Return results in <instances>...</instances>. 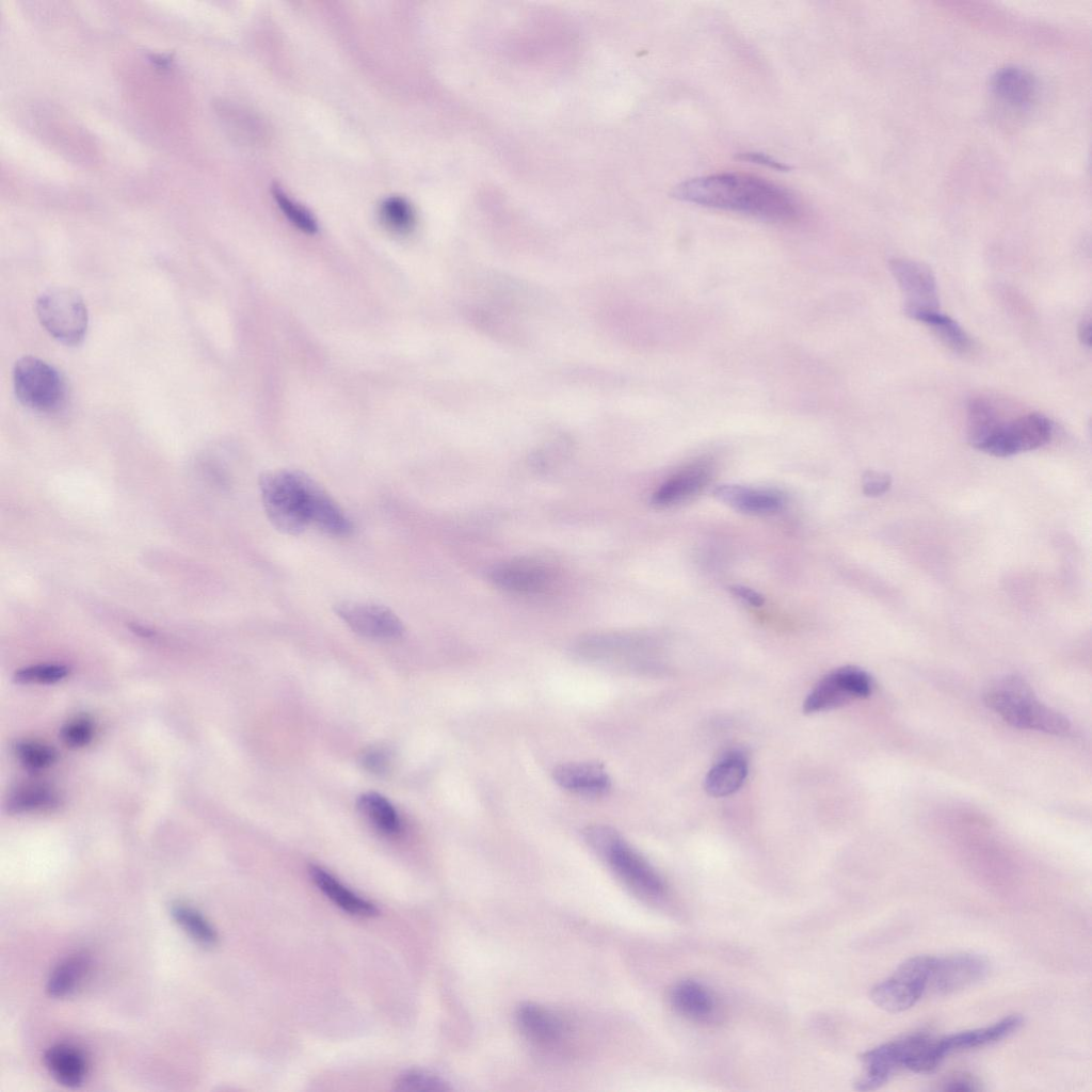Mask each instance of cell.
Instances as JSON below:
<instances>
[{
	"instance_id": "obj_1",
	"label": "cell",
	"mask_w": 1092,
	"mask_h": 1092,
	"mask_svg": "<svg viewBox=\"0 0 1092 1092\" xmlns=\"http://www.w3.org/2000/svg\"><path fill=\"white\" fill-rule=\"evenodd\" d=\"M672 195L682 202L774 222L796 220L801 211L796 196L785 188L742 173L693 178L675 187Z\"/></svg>"
},
{
	"instance_id": "obj_2",
	"label": "cell",
	"mask_w": 1092,
	"mask_h": 1092,
	"mask_svg": "<svg viewBox=\"0 0 1092 1092\" xmlns=\"http://www.w3.org/2000/svg\"><path fill=\"white\" fill-rule=\"evenodd\" d=\"M985 703L1013 727L1064 736L1071 730L1070 720L1035 696L1030 685L1016 675L995 681L986 691Z\"/></svg>"
},
{
	"instance_id": "obj_3",
	"label": "cell",
	"mask_w": 1092,
	"mask_h": 1092,
	"mask_svg": "<svg viewBox=\"0 0 1092 1092\" xmlns=\"http://www.w3.org/2000/svg\"><path fill=\"white\" fill-rule=\"evenodd\" d=\"M259 487L269 520L279 531L299 534L311 524L312 503L319 484L296 470L262 473Z\"/></svg>"
},
{
	"instance_id": "obj_4",
	"label": "cell",
	"mask_w": 1092,
	"mask_h": 1092,
	"mask_svg": "<svg viewBox=\"0 0 1092 1092\" xmlns=\"http://www.w3.org/2000/svg\"><path fill=\"white\" fill-rule=\"evenodd\" d=\"M584 834L627 884L648 896L663 894L664 883L659 874L613 829L596 824L588 826Z\"/></svg>"
},
{
	"instance_id": "obj_5",
	"label": "cell",
	"mask_w": 1092,
	"mask_h": 1092,
	"mask_svg": "<svg viewBox=\"0 0 1092 1092\" xmlns=\"http://www.w3.org/2000/svg\"><path fill=\"white\" fill-rule=\"evenodd\" d=\"M14 390L21 404L39 413H52L64 404L66 384L57 369L48 363L25 356L13 370Z\"/></svg>"
},
{
	"instance_id": "obj_6",
	"label": "cell",
	"mask_w": 1092,
	"mask_h": 1092,
	"mask_svg": "<svg viewBox=\"0 0 1092 1092\" xmlns=\"http://www.w3.org/2000/svg\"><path fill=\"white\" fill-rule=\"evenodd\" d=\"M36 312L42 325L58 341L76 346L83 340L89 324L87 309L75 290L53 287L44 291L36 301Z\"/></svg>"
},
{
	"instance_id": "obj_7",
	"label": "cell",
	"mask_w": 1092,
	"mask_h": 1092,
	"mask_svg": "<svg viewBox=\"0 0 1092 1092\" xmlns=\"http://www.w3.org/2000/svg\"><path fill=\"white\" fill-rule=\"evenodd\" d=\"M1053 429V422L1040 413L1002 417L977 450L998 457L1035 450L1050 440Z\"/></svg>"
},
{
	"instance_id": "obj_8",
	"label": "cell",
	"mask_w": 1092,
	"mask_h": 1092,
	"mask_svg": "<svg viewBox=\"0 0 1092 1092\" xmlns=\"http://www.w3.org/2000/svg\"><path fill=\"white\" fill-rule=\"evenodd\" d=\"M935 957L915 956L901 963L892 976L876 984L871 1000L881 1009L898 1013L913 1007L929 987Z\"/></svg>"
},
{
	"instance_id": "obj_9",
	"label": "cell",
	"mask_w": 1092,
	"mask_h": 1092,
	"mask_svg": "<svg viewBox=\"0 0 1092 1092\" xmlns=\"http://www.w3.org/2000/svg\"><path fill=\"white\" fill-rule=\"evenodd\" d=\"M873 689L871 676L861 668L847 665L822 677L806 696V713L829 711L869 696Z\"/></svg>"
},
{
	"instance_id": "obj_10",
	"label": "cell",
	"mask_w": 1092,
	"mask_h": 1092,
	"mask_svg": "<svg viewBox=\"0 0 1092 1092\" xmlns=\"http://www.w3.org/2000/svg\"><path fill=\"white\" fill-rule=\"evenodd\" d=\"M889 269L903 295V312L912 320L940 311L935 275L929 266L906 258H894Z\"/></svg>"
},
{
	"instance_id": "obj_11",
	"label": "cell",
	"mask_w": 1092,
	"mask_h": 1092,
	"mask_svg": "<svg viewBox=\"0 0 1092 1092\" xmlns=\"http://www.w3.org/2000/svg\"><path fill=\"white\" fill-rule=\"evenodd\" d=\"M928 1038L924 1032L908 1034L877 1046L861 1057L865 1072L856 1081L861 1091L873 1090L885 1083L899 1067H904Z\"/></svg>"
},
{
	"instance_id": "obj_12",
	"label": "cell",
	"mask_w": 1092,
	"mask_h": 1092,
	"mask_svg": "<svg viewBox=\"0 0 1092 1092\" xmlns=\"http://www.w3.org/2000/svg\"><path fill=\"white\" fill-rule=\"evenodd\" d=\"M989 971L990 963L980 954L965 952L935 958L928 989L940 995L951 994L983 980Z\"/></svg>"
},
{
	"instance_id": "obj_13",
	"label": "cell",
	"mask_w": 1092,
	"mask_h": 1092,
	"mask_svg": "<svg viewBox=\"0 0 1092 1092\" xmlns=\"http://www.w3.org/2000/svg\"><path fill=\"white\" fill-rule=\"evenodd\" d=\"M336 614L356 633L370 639L399 638L404 627L388 608L365 601L342 600L334 606Z\"/></svg>"
},
{
	"instance_id": "obj_14",
	"label": "cell",
	"mask_w": 1092,
	"mask_h": 1092,
	"mask_svg": "<svg viewBox=\"0 0 1092 1092\" xmlns=\"http://www.w3.org/2000/svg\"><path fill=\"white\" fill-rule=\"evenodd\" d=\"M492 582L508 592L521 595H537L550 589L553 572L547 565L530 559L511 560L495 566L491 573Z\"/></svg>"
},
{
	"instance_id": "obj_15",
	"label": "cell",
	"mask_w": 1092,
	"mask_h": 1092,
	"mask_svg": "<svg viewBox=\"0 0 1092 1092\" xmlns=\"http://www.w3.org/2000/svg\"><path fill=\"white\" fill-rule=\"evenodd\" d=\"M711 473L708 463H692L664 481L653 494L652 503L658 508H668L684 502L709 483Z\"/></svg>"
},
{
	"instance_id": "obj_16",
	"label": "cell",
	"mask_w": 1092,
	"mask_h": 1092,
	"mask_svg": "<svg viewBox=\"0 0 1092 1092\" xmlns=\"http://www.w3.org/2000/svg\"><path fill=\"white\" fill-rule=\"evenodd\" d=\"M1023 1022L1019 1014H1012L991 1026L940 1038L937 1039L938 1048L946 1057L952 1051L985 1046L1009 1037L1023 1025Z\"/></svg>"
},
{
	"instance_id": "obj_17",
	"label": "cell",
	"mask_w": 1092,
	"mask_h": 1092,
	"mask_svg": "<svg viewBox=\"0 0 1092 1092\" xmlns=\"http://www.w3.org/2000/svg\"><path fill=\"white\" fill-rule=\"evenodd\" d=\"M555 781L564 789L585 796H599L610 788V777L597 762H566L555 768Z\"/></svg>"
},
{
	"instance_id": "obj_18",
	"label": "cell",
	"mask_w": 1092,
	"mask_h": 1092,
	"mask_svg": "<svg viewBox=\"0 0 1092 1092\" xmlns=\"http://www.w3.org/2000/svg\"><path fill=\"white\" fill-rule=\"evenodd\" d=\"M713 495L737 511L756 515L776 512L784 503L783 496L773 489L738 484L719 485L713 491Z\"/></svg>"
},
{
	"instance_id": "obj_19",
	"label": "cell",
	"mask_w": 1092,
	"mask_h": 1092,
	"mask_svg": "<svg viewBox=\"0 0 1092 1092\" xmlns=\"http://www.w3.org/2000/svg\"><path fill=\"white\" fill-rule=\"evenodd\" d=\"M44 1063L51 1076L59 1083L68 1088L81 1086L89 1072L84 1053L66 1043L50 1046L45 1051Z\"/></svg>"
},
{
	"instance_id": "obj_20",
	"label": "cell",
	"mask_w": 1092,
	"mask_h": 1092,
	"mask_svg": "<svg viewBox=\"0 0 1092 1092\" xmlns=\"http://www.w3.org/2000/svg\"><path fill=\"white\" fill-rule=\"evenodd\" d=\"M991 89L994 95L1008 106L1025 108L1032 101L1037 84L1028 70L1015 65H1008L999 68L992 76Z\"/></svg>"
},
{
	"instance_id": "obj_21",
	"label": "cell",
	"mask_w": 1092,
	"mask_h": 1092,
	"mask_svg": "<svg viewBox=\"0 0 1092 1092\" xmlns=\"http://www.w3.org/2000/svg\"><path fill=\"white\" fill-rule=\"evenodd\" d=\"M748 774V760L740 751L724 755L707 773L705 790L712 797H726L737 791Z\"/></svg>"
},
{
	"instance_id": "obj_22",
	"label": "cell",
	"mask_w": 1092,
	"mask_h": 1092,
	"mask_svg": "<svg viewBox=\"0 0 1092 1092\" xmlns=\"http://www.w3.org/2000/svg\"><path fill=\"white\" fill-rule=\"evenodd\" d=\"M671 1001L677 1012L693 1021H708L717 1010L712 994L698 982L686 980L671 992Z\"/></svg>"
},
{
	"instance_id": "obj_23",
	"label": "cell",
	"mask_w": 1092,
	"mask_h": 1092,
	"mask_svg": "<svg viewBox=\"0 0 1092 1092\" xmlns=\"http://www.w3.org/2000/svg\"><path fill=\"white\" fill-rule=\"evenodd\" d=\"M309 874L315 884L343 911L362 917L378 914V908L343 886L335 877L320 866L311 865Z\"/></svg>"
},
{
	"instance_id": "obj_24",
	"label": "cell",
	"mask_w": 1092,
	"mask_h": 1092,
	"mask_svg": "<svg viewBox=\"0 0 1092 1092\" xmlns=\"http://www.w3.org/2000/svg\"><path fill=\"white\" fill-rule=\"evenodd\" d=\"M517 1021L521 1030L536 1042L551 1043L562 1034L559 1018L537 1005L521 1006L517 1012Z\"/></svg>"
},
{
	"instance_id": "obj_25",
	"label": "cell",
	"mask_w": 1092,
	"mask_h": 1092,
	"mask_svg": "<svg viewBox=\"0 0 1092 1092\" xmlns=\"http://www.w3.org/2000/svg\"><path fill=\"white\" fill-rule=\"evenodd\" d=\"M59 794L47 784L30 783L13 790L5 802L10 814H23L53 808L59 804Z\"/></svg>"
},
{
	"instance_id": "obj_26",
	"label": "cell",
	"mask_w": 1092,
	"mask_h": 1092,
	"mask_svg": "<svg viewBox=\"0 0 1092 1092\" xmlns=\"http://www.w3.org/2000/svg\"><path fill=\"white\" fill-rule=\"evenodd\" d=\"M91 961L86 953L78 952L64 959L52 970L47 992L52 997L69 995L83 980L90 969Z\"/></svg>"
},
{
	"instance_id": "obj_27",
	"label": "cell",
	"mask_w": 1092,
	"mask_h": 1092,
	"mask_svg": "<svg viewBox=\"0 0 1092 1092\" xmlns=\"http://www.w3.org/2000/svg\"><path fill=\"white\" fill-rule=\"evenodd\" d=\"M357 808L382 834L391 836L401 831L398 812L382 794L373 791L362 793L357 799Z\"/></svg>"
},
{
	"instance_id": "obj_28",
	"label": "cell",
	"mask_w": 1092,
	"mask_h": 1092,
	"mask_svg": "<svg viewBox=\"0 0 1092 1092\" xmlns=\"http://www.w3.org/2000/svg\"><path fill=\"white\" fill-rule=\"evenodd\" d=\"M171 914L175 921L198 944L212 946L218 935L210 922L192 905L176 901L171 904Z\"/></svg>"
},
{
	"instance_id": "obj_29",
	"label": "cell",
	"mask_w": 1092,
	"mask_h": 1092,
	"mask_svg": "<svg viewBox=\"0 0 1092 1092\" xmlns=\"http://www.w3.org/2000/svg\"><path fill=\"white\" fill-rule=\"evenodd\" d=\"M918 322L930 327L936 337L953 352L964 354L971 349L973 343L967 333L949 316L936 311L922 317Z\"/></svg>"
},
{
	"instance_id": "obj_30",
	"label": "cell",
	"mask_w": 1092,
	"mask_h": 1092,
	"mask_svg": "<svg viewBox=\"0 0 1092 1092\" xmlns=\"http://www.w3.org/2000/svg\"><path fill=\"white\" fill-rule=\"evenodd\" d=\"M380 218L389 230L401 235L410 232L415 225L411 204L400 196H390L382 202Z\"/></svg>"
},
{
	"instance_id": "obj_31",
	"label": "cell",
	"mask_w": 1092,
	"mask_h": 1092,
	"mask_svg": "<svg viewBox=\"0 0 1092 1092\" xmlns=\"http://www.w3.org/2000/svg\"><path fill=\"white\" fill-rule=\"evenodd\" d=\"M14 751L19 762L27 769L34 771L50 767L58 757L52 746L35 740L18 741L14 746Z\"/></svg>"
},
{
	"instance_id": "obj_32",
	"label": "cell",
	"mask_w": 1092,
	"mask_h": 1092,
	"mask_svg": "<svg viewBox=\"0 0 1092 1092\" xmlns=\"http://www.w3.org/2000/svg\"><path fill=\"white\" fill-rule=\"evenodd\" d=\"M395 1087L399 1091L441 1092L449 1086L441 1078L420 1070H408L398 1076Z\"/></svg>"
},
{
	"instance_id": "obj_33",
	"label": "cell",
	"mask_w": 1092,
	"mask_h": 1092,
	"mask_svg": "<svg viewBox=\"0 0 1092 1092\" xmlns=\"http://www.w3.org/2000/svg\"><path fill=\"white\" fill-rule=\"evenodd\" d=\"M69 669L60 663H41L19 669L14 674L19 684H54L65 678Z\"/></svg>"
},
{
	"instance_id": "obj_34",
	"label": "cell",
	"mask_w": 1092,
	"mask_h": 1092,
	"mask_svg": "<svg viewBox=\"0 0 1092 1092\" xmlns=\"http://www.w3.org/2000/svg\"><path fill=\"white\" fill-rule=\"evenodd\" d=\"M272 195L282 212L293 225L307 234L317 231V223L312 215L304 207L288 197L277 184L272 187Z\"/></svg>"
},
{
	"instance_id": "obj_35",
	"label": "cell",
	"mask_w": 1092,
	"mask_h": 1092,
	"mask_svg": "<svg viewBox=\"0 0 1092 1092\" xmlns=\"http://www.w3.org/2000/svg\"><path fill=\"white\" fill-rule=\"evenodd\" d=\"M95 727L87 717H77L66 722L60 736L65 745L78 749L87 745L94 737Z\"/></svg>"
},
{
	"instance_id": "obj_36",
	"label": "cell",
	"mask_w": 1092,
	"mask_h": 1092,
	"mask_svg": "<svg viewBox=\"0 0 1092 1092\" xmlns=\"http://www.w3.org/2000/svg\"><path fill=\"white\" fill-rule=\"evenodd\" d=\"M362 766L373 774L386 773L390 765V754L383 748H369L360 755Z\"/></svg>"
},
{
	"instance_id": "obj_37",
	"label": "cell",
	"mask_w": 1092,
	"mask_h": 1092,
	"mask_svg": "<svg viewBox=\"0 0 1092 1092\" xmlns=\"http://www.w3.org/2000/svg\"><path fill=\"white\" fill-rule=\"evenodd\" d=\"M890 484L889 475L874 470L865 472L862 479L864 494L871 497L883 495L889 489Z\"/></svg>"
},
{
	"instance_id": "obj_38",
	"label": "cell",
	"mask_w": 1092,
	"mask_h": 1092,
	"mask_svg": "<svg viewBox=\"0 0 1092 1092\" xmlns=\"http://www.w3.org/2000/svg\"><path fill=\"white\" fill-rule=\"evenodd\" d=\"M729 591L736 597H739L743 601L751 606L759 607L764 605L765 598L757 591L741 584H734L729 587Z\"/></svg>"
},
{
	"instance_id": "obj_39",
	"label": "cell",
	"mask_w": 1092,
	"mask_h": 1092,
	"mask_svg": "<svg viewBox=\"0 0 1092 1092\" xmlns=\"http://www.w3.org/2000/svg\"><path fill=\"white\" fill-rule=\"evenodd\" d=\"M977 1082L966 1075H954L944 1082L943 1090L947 1091H974L978 1090Z\"/></svg>"
},
{
	"instance_id": "obj_40",
	"label": "cell",
	"mask_w": 1092,
	"mask_h": 1092,
	"mask_svg": "<svg viewBox=\"0 0 1092 1092\" xmlns=\"http://www.w3.org/2000/svg\"><path fill=\"white\" fill-rule=\"evenodd\" d=\"M741 158L744 159V160H748V161L766 164V165H769L770 167H773V168H778V170H786L787 168V166L781 164L780 162H776L775 160H773L772 158H770V157H768V156H766L764 154L746 152V154H742Z\"/></svg>"
},
{
	"instance_id": "obj_41",
	"label": "cell",
	"mask_w": 1092,
	"mask_h": 1092,
	"mask_svg": "<svg viewBox=\"0 0 1092 1092\" xmlns=\"http://www.w3.org/2000/svg\"><path fill=\"white\" fill-rule=\"evenodd\" d=\"M1078 337L1081 343L1086 347L1091 344V317L1086 316L1078 326Z\"/></svg>"
}]
</instances>
